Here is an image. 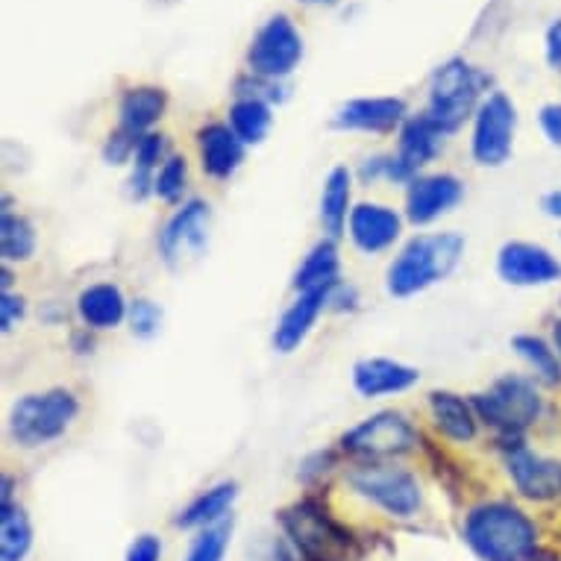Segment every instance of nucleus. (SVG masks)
Listing matches in <instances>:
<instances>
[{"label": "nucleus", "instance_id": "a211bd4d", "mask_svg": "<svg viewBox=\"0 0 561 561\" xmlns=\"http://www.w3.org/2000/svg\"><path fill=\"white\" fill-rule=\"evenodd\" d=\"M197 145H201L203 171L215 180H227L236 174V168L244 159V141L227 124H206L197 133Z\"/></svg>", "mask_w": 561, "mask_h": 561}, {"label": "nucleus", "instance_id": "b1692460", "mask_svg": "<svg viewBox=\"0 0 561 561\" xmlns=\"http://www.w3.org/2000/svg\"><path fill=\"white\" fill-rule=\"evenodd\" d=\"M232 500H236V482H221V485L209 488V491H203L201 497L192 500L188 508L180 512L176 526H183V529L203 526L206 529V526L218 524L227 515V508L232 506Z\"/></svg>", "mask_w": 561, "mask_h": 561}, {"label": "nucleus", "instance_id": "f3484780", "mask_svg": "<svg viewBox=\"0 0 561 561\" xmlns=\"http://www.w3.org/2000/svg\"><path fill=\"white\" fill-rule=\"evenodd\" d=\"M405 103L400 98H359L344 103L335 115L339 129H362V133H391L403 121Z\"/></svg>", "mask_w": 561, "mask_h": 561}, {"label": "nucleus", "instance_id": "2f4dec72", "mask_svg": "<svg viewBox=\"0 0 561 561\" xmlns=\"http://www.w3.org/2000/svg\"><path fill=\"white\" fill-rule=\"evenodd\" d=\"M230 547V526H206L197 538H194L188 559L185 561H224V552Z\"/></svg>", "mask_w": 561, "mask_h": 561}, {"label": "nucleus", "instance_id": "f8f14e48", "mask_svg": "<svg viewBox=\"0 0 561 561\" xmlns=\"http://www.w3.org/2000/svg\"><path fill=\"white\" fill-rule=\"evenodd\" d=\"M206 232H209V206L201 201L185 203L162 232V241H159L162 256L171 265H180L183 259L197 256L206 244Z\"/></svg>", "mask_w": 561, "mask_h": 561}, {"label": "nucleus", "instance_id": "ddd939ff", "mask_svg": "<svg viewBox=\"0 0 561 561\" xmlns=\"http://www.w3.org/2000/svg\"><path fill=\"white\" fill-rule=\"evenodd\" d=\"M508 473L515 479L517 491L529 500L561 497V461L543 459L538 453L517 447L508 456Z\"/></svg>", "mask_w": 561, "mask_h": 561}, {"label": "nucleus", "instance_id": "0eeeda50", "mask_svg": "<svg viewBox=\"0 0 561 561\" xmlns=\"http://www.w3.org/2000/svg\"><path fill=\"white\" fill-rule=\"evenodd\" d=\"M350 482L359 491L362 497L386 508L388 515L409 517L421 506V485L417 479L403 468H388V465H365L353 470Z\"/></svg>", "mask_w": 561, "mask_h": 561}, {"label": "nucleus", "instance_id": "ea45409f", "mask_svg": "<svg viewBox=\"0 0 561 561\" xmlns=\"http://www.w3.org/2000/svg\"><path fill=\"white\" fill-rule=\"evenodd\" d=\"M552 339H556V347H559L561 356V321H556V327H552Z\"/></svg>", "mask_w": 561, "mask_h": 561}, {"label": "nucleus", "instance_id": "72a5a7b5", "mask_svg": "<svg viewBox=\"0 0 561 561\" xmlns=\"http://www.w3.org/2000/svg\"><path fill=\"white\" fill-rule=\"evenodd\" d=\"M129 323H133L136 335L150 339L159 330V323H162V312L150 300H136V304L129 306Z\"/></svg>", "mask_w": 561, "mask_h": 561}, {"label": "nucleus", "instance_id": "bb28decb", "mask_svg": "<svg viewBox=\"0 0 561 561\" xmlns=\"http://www.w3.org/2000/svg\"><path fill=\"white\" fill-rule=\"evenodd\" d=\"M335 276H339V253L332 248V241H321L318 248L306 256L295 276V288L304 291H314V288H332L335 286Z\"/></svg>", "mask_w": 561, "mask_h": 561}, {"label": "nucleus", "instance_id": "5701e85b", "mask_svg": "<svg viewBox=\"0 0 561 561\" xmlns=\"http://www.w3.org/2000/svg\"><path fill=\"white\" fill-rule=\"evenodd\" d=\"M430 409H433L435 426L442 430L453 442H470L477 435V417L470 403H465L461 397L450 394V391H433L430 394Z\"/></svg>", "mask_w": 561, "mask_h": 561}, {"label": "nucleus", "instance_id": "dca6fc26", "mask_svg": "<svg viewBox=\"0 0 561 561\" xmlns=\"http://www.w3.org/2000/svg\"><path fill=\"white\" fill-rule=\"evenodd\" d=\"M400 236V215L388 206L362 203L350 213V239L365 253H379L391 248Z\"/></svg>", "mask_w": 561, "mask_h": 561}, {"label": "nucleus", "instance_id": "aec40b11", "mask_svg": "<svg viewBox=\"0 0 561 561\" xmlns=\"http://www.w3.org/2000/svg\"><path fill=\"white\" fill-rule=\"evenodd\" d=\"M332 288L304 291V295L297 297V304L291 306V309H286L283 321L276 323V332H274V347L279 350V353H291V350H297L300 344H304V339L309 335V330H312V323L318 321L321 306L327 304V297H330Z\"/></svg>", "mask_w": 561, "mask_h": 561}, {"label": "nucleus", "instance_id": "f03ea898", "mask_svg": "<svg viewBox=\"0 0 561 561\" xmlns=\"http://www.w3.org/2000/svg\"><path fill=\"white\" fill-rule=\"evenodd\" d=\"M465 241L456 232L417 236L403 248V253L388 267V291L394 297H412L424 288L442 283L456 271Z\"/></svg>", "mask_w": 561, "mask_h": 561}, {"label": "nucleus", "instance_id": "6ab92c4d", "mask_svg": "<svg viewBox=\"0 0 561 561\" xmlns=\"http://www.w3.org/2000/svg\"><path fill=\"white\" fill-rule=\"evenodd\" d=\"M417 382V370L391 359H365L353 368V386L362 397L400 394Z\"/></svg>", "mask_w": 561, "mask_h": 561}, {"label": "nucleus", "instance_id": "cd10ccee", "mask_svg": "<svg viewBox=\"0 0 561 561\" xmlns=\"http://www.w3.org/2000/svg\"><path fill=\"white\" fill-rule=\"evenodd\" d=\"M230 127L244 145H259L267 136V129H271V110H267V103L259 101V98L239 101L230 110Z\"/></svg>", "mask_w": 561, "mask_h": 561}, {"label": "nucleus", "instance_id": "c9c22d12", "mask_svg": "<svg viewBox=\"0 0 561 561\" xmlns=\"http://www.w3.org/2000/svg\"><path fill=\"white\" fill-rule=\"evenodd\" d=\"M538 121H541V129L547 133L552 145L561 148V103H547L541 115H538Z\"/></svg>", "mask_w": 561, "mask_h": 561}, {"label": "nucleus", "instance_id": "6e6552de", "mask_svg": "<svg viewBox=\"0 0 561 561\" xmlns=\"http://www.w3.org/2000/svg\"><path fill=\"white\" fill-rule=\"evenodd\" d=\"M248 59L253 75L265 77V80H279V77L291 75L297 62L304 59V38L291 24V19L274 15L267 21L253 38Z\"/></svg>", "mask_w": 561, "mask_h": 561}, {"label": "nucleus", "instance_id": "423d86ee", "mask_svg": "<svg viewBox=\"0 0 561 561\" xmlns=\"http://www.w3.org/2000/svg\"><path fill=\"white\" fill-rule=\"evenodd\" d=\"M291 541L297 543V550L306 561H347L350 559V533H344L341 526H335L312 503L295 506L291 512L283 515Z\"/></svg>", "mask_w": 561, "mask_h": 561}, {"label": "nucleus", "instance_id": "9b49d317", "mask_svg": "<svg viewBox=\"0 0 561 561\" xmlns=\"http://www.w3.org/2000/svg\"><path fill=\"white\" fill-rule=\"evenodd\" d=\"M497 271L508 286H550L561 279V262L550 250L526 241H512L500 250Z\"/></svg>", "mask_w": 561, "mask_h": 561}, {"label": "nucleus", "instance_id": "1a4fd4ad", "mask_svg": "<svg viewBox=\"0 0 561 561\" xmlns=\"http://www.w3.org/2000/svg\"><path fill=\"white\" fill-rule=\"evenodd\" d=\"M515 127V103L508 101L503 92H494L479 106L477 127H473V159L479 165L497 168L512 157Z\"/></svg>", "mask_w": 561, "mask_h": 561}, {"label": "nucleus", "instance_id": "20e7f679", "mask_svg": "<svg viewBox=\"0 0 561 561\" xmlns=\"http://www.w3.org/2000/svg\"><path fill=\"white\" fill-rule=\"evenodd\" d=\"M482 85H485V75H479L465 59H450L435 71L426 118L433 121L444 136L456 133L477 106Z\"/></svg>", "mask_w": 561, "mask_h": 561}, {"label": "nucleus", "instance_id": "c756f323", "mask_svg": "<svg viewBox=\"0 0 561 561\" xmlns=\"http://www.w3.org/2000/svg\"><path fill=\"white\" fill-rule=\"evenodd\" d=\"M512 347L529 362V368L535 370V377L547 382V386H559L561 382V362L556 356V350H550L543 344L541 339H535V335H517L512 341Z\"/></svg>", "mask_w": 561, "mask_h": 561}, {"label": "nucleus", "instance_id": "a878e982", "mask_svg": "<svg viewBox=\"0 0 561 561\" xmlns=\"http://www.w3.org/2000/svg\"><path fill=\"white\" fill-rule=\"evenodd\" d=\"M33 547V526L19 506H0V559L24 561Z\"/></svg>", "mask_w": 561, "mask_h": 561}, {"label": "nucleus", "instance_id": "4c0bfd02", "mask_svg": "<svg viewBox=\"0 0 561 561\" xmlns=\"http://www.w3.org/2000/svg\"><path fill=\"white\" fill-rule=\"evenodd\" d=\"M547 62L552 68H561V21H556L550 30H547Z\"/></svg>", "mask_w": 561, "mask_h": 561}, {"label": "nucleus", "instance_id": "58836bf2", "mask_svg": "<svg viewBox=\"0 0 561 561\" xmlns=\"http://www.w3.org/2000/svg\"><path fill=\"white\" fill-rule=\"evenodd\" d=\"M543 213L550 215V218H561V192H550L543 197Z\"/></svg>", "mask_w": 561, "mask_h": 561}, {"label": "nucleus", "instance_id": "e433bc0d", "mask_svg": "<svg viewBox=\"0 0 561 561\" xmlns=\"http://www.w3.org/2000/svg\"><path fill=\"white\" fill-rule=\"evenodd\" d=\"M0 312H3V318H0L3 332H10L12 323L19 321L21 314H24V300H21V297H12L10 291H7V295H3V304H0Z\"/></svg>", "mask_w": 561, "mask_h": 561}, {"label": "nucleus", "instance_id": "f257e3e1", "mask_svg": "<svg viewBox=\"0 0 561 561\" xmlns=\"http://www.w3.org/2000/svg\"><path fill=\"white\" fill-rule=\"evenodd\" d=\"M465 541L482 561H526L535 552V526L520 508L485 503L465 520Z\"/></svg>", "mask_w": 561, "mask_h": 561}, {"label": "nucleus", "instance_id": "a19ab883", "mask_svg": "<svg viewBox=\"0 0 561 561\" xmlns=\"http://www.w3.org/2000/svg\"><path fill=\"white\" fill-rule=\"evenodd\" d=\"M300 3H318V7H332V3H339V0H300Z\"/></svg>", "mask_w": 561, "mask_h": 561}, {"label": "nucleus", "instance_id": "4be33fe9", "mask_svg": "<svg viewBox=\"0 0 561 561\" xmlns=\"http://www.w3.org/2000/svg\"><path fill=\"white\" fill-rule=\"evenodd\" d=\"M77 309H80V318H83L92 330H112L124 321L127 314V304H124V295H121L118 286L112 283H101V286L85 288L80 300H77Z\"/></svg>", "mask_w": 561, "mask_h": 561}, {"label": "nucleus", "instance_id": "7c9ffc66", "mask_svg": "<svg viewBox=\"0 0 561 561\" xmlns=\"http://www.w3.org/2000/svg\"><path fill=\"white\" fill-rule=\"evenodd\" d=\"M162 150H165V141H162V136H153V133H148V136L138 138L136 145V171H133V192H136V197H145L148 194V188L153 185V168H157L159 157H162Z\"/></svg>", "mask_w": 561, "mask_h": 561}, {"label": "nucleus", "instance_id": "393cba45", "mask_svg": "<svg viewBox=\"0 0 561 561\" xmlns=\"http://www.w3.org/2000/svg\"><path fill=\"white\" fill-rule=\"evenodd\" d=\"M347 213H353L350 209V171L347 168H335L327 176L321 194V221L332 239H339L341 232H344Z\"/></svg>", "mask_w": 561, "mask_h": 561}, {"label": "nucleus", "instance_id": "9d476101", "mask_svg": "<svg viewBox=\"0 0 561 561\" xmlns=\"http://www.w3.org/2000/svg\"><path fill=\"white\" fill-rule=\"evenodd\" d=\"M417 442V433L403 414L379 412L359 426H353L344 435V447L356 456H368V459H388V456H400L409 453Z\"/></svg>", "mask_w": 561, "mask_h": 561}, {"label": "nucleus", "instance_id": "4468645a", "mask_svg": "<svg viewBox=\"0 0 561 561\" xmlns=\"http://www.w3.org/2000/svg\"><path fill=\"white\" fill-rule=\"evenodd\" d=\"M442 138L444 133L426 115L409 121L403 127V138H400V157L388 159V176L391 180H409L417 168L426 165L438 153Z\"/></svg>", "mask_w": 561, "mask_h": 561}, {"label": "nucleus", "instance_id": "7ed1b4c3", "mask_svg": "<svg viewBox=\"0 0 561 561\" xmlns=\"http://www.w3.org/2000/svg\"><path fill=\"white\" fill-rule=\"evenodd\" d=\"M77 409H80L77 397L65 388L21 397L19 403L12 405L10 414L12 438L21 447H42L47 442H56L71 426Z\"/></svg>", "mask_w": 561, "mask_h": 561}, {"label": "nucleus", "instance_id": "f704fd0d", "mask_svg": "<svg viewBox=\"0 0 561 561\" xmlns=\"http://www.w3.org/2000/svg\"><path fill=\"white\" fill-rule=\"evenodd\" d=\"M162 559V541L157 535H138L136 541L129 543L127 561H159Z\"/></svg>", "mask_w": 561, "mask_h": 561}, {"label": "nucleus", "instance_id": "39448f33", "mask_svg": "<svg viewBox=\"0 0 561 561\" xmlns=\"http://www.w3.org/2000/svg\"><path fill=\"white\" fill-rule=\"evenodd\" d=\"M473 409L485 424L503 433H520L541 417V397L524 377H503L488 394L473 397Z\"/></svg>", "mask_w": 561, "mask_h": 561}, {"label": "nucleus", "instance_id": "c85d7f7f", "mask_svg": "<svg viewBox=\"0 0 561 561\" xmlns=\"http://www.w3.org/2000/svg\"><path fill=\"white\" fill-rule=\"evenodd\" d=\"M33 250H36V232H33L27 218L3 213V221H0V253H3V259L24 262V259L33 256Z\"/></svg>", "mask_w": 561, "mask_h": 561}, {"label": "nucleus", "instance_id": "412c9836", "mask_svg": "<svg viewBox=\"0 0 561 561\" xmlns=\"http://www.w3.org/2000/svg\"><path fill=\"white\" fill-rule=\"evenodd\" d=\"M168 106V94L157 85H138L129 89L121 101V129L129 136H148V129L162 118Z\"/></svg>", "mask_w": 561, "mask_h": 561}, {"label": "nucleus", "instance_id": "2eb2a0df", "mask_svg": "<svg viewBox=\"0 0 561 561\" xmlns=\"http://www.w3.org/2000/svg\"><path fill=\"white\" fill-rule=\"evenodd\" d=\"M461 201V183L450 174H435L414 180L405 197V209H409V221L412 224H430L438 215L450 213L453 206Z\"/></svg>", "mask_w": 561, "mask_h": 561}, {"label": "nucleus", "instance_id": "473e14b6", "mask_svg": "<svg viewBox=\"0 0 561 561\" xmlns=\"http://www.w3.org/2000/svg\"><path fill=\"white\" fill-rule=\"evenodd\" d=\"M183 188H185V159L171 157L165 165L157 171L153 192H157L165 203H176L180 197H183Z\"/></svg>", "mask_w": 561, "mask_h": 561}]
</instances>
